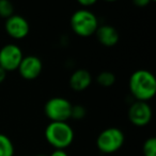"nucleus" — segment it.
Instances as JSON below:
<instances>
[{
  "mask_svg": "<svg viewBox=\"0 0 156 156\" xmlns=\"http://www.w3.org/2000/svg\"><path fill=\"white\" fill-rule=\"evenodd\" d=\"M128 87L136 101L148 102L156 94V79L149 70H136L129 78Z\"/></svg>",
  "mask_w": 156,
  "mask_h": 156,
  "instance_id": "f257e3e1",
  "label": "nucleus"
},
{
  "mask_svg": "<svg viewBox=\"0 0 156 156\" xmlns=\"http://www.w3.org/2000/svg\"><path fill=\"white\" fill-rule=\"evenodd\" d=\"M74 131L67 122H50L45 129L47 142L56 150H65L74 141Z\"/></svg>",
  "mask_w": 156,
  "mask_h": 156,
  "instance_id": "f03ea898",
  "label": "nucleus"
},
{
  "mask_svg": "<svg viewBox=\"0 0 156 156\" xmlns=\"http://www.w3.org/2000/svg\"><path fill=\"white\" fill-rule=\"evenodd\" d=\"M71 28L79 36H91L98 28V19L94 13L87 9H80L71 17Z\"/></svg>",
  "mask_w": 156,
  "mask_h": 156,
  "instance_id": "7ed1b4c3",
  "label": "nucleus"
},
{
  "mask_svg": "<svg viewBox=\"0 0 156 156\" xmlns=\"http://www.w3.org/2000/svg\"><path fill=\"white\" fill-rule=\"evenodd\" d=\"M125 136L119 127H108L100 133L96 138V147L103 154H112L124 144Z\"/></svg>",
  "mask_w": 156,
  "mask_h": 156,
  "instance_id": "20e7f679",
  "label": "nucleus"
},
{
  "mask_svg": "<svg viewBox=\"0 0 156 156\" xmlns=\"http://www.w3.org/2000/svg\"><path fill=\"white\" fill-rule=\"evenodd\" d=\"M72 106L69 100L61 97L49 99L44 105V113L50 122H67L71 119Z\"/></svg>",
  "mask_w": 156,
  "mask_h": 156,
  "instance_id": "39448f33",
  "label": "nucleus"
},
{
  "mask_svg": "<svg viewBox=\"0 0 156 156\" xmlns=\"http://www.w3.org/2000/svg\"><path fill=\"white\" fill-rule=\"evenodd\" d=\"M23 51L15 44H8L0 49V67L8 71H14L23 60Z\"/></svg>",
  "mask_w": 156,
  "mask_h": 156,
  "instance_id": "423d86ee",
  "label": "nucleus"
},
{
  "mask_svg": "<svg viewBox=\"0 0 156 156\" xmlns=\"http://www.w3.org/2000/svg\"><path fill=\"white\" fill-rule=\"evenodd\" d=\"M128 120L136 126H146L151 122L153 112L148 102L135 101L128 108Z\"/></svg>",
  "mask_w": 156,
  "mask_h": 156,
  "instance_id": "0eeeda50",
  "label": "nucleus"
},
{
  "mask_svg": "<svg viewBox=\"0 0 156 156\" xmlns=\"http://www.w3.org/2000/svg\"><path fill=\"white\" fill-rule=\"evenodd\" d=\"M6 31L10 35L11 37L16 39H21L26 37L29 34L30 31V26L28 20L25 17L21 16V15H15L13 14L6 20Z\"/></svg>",
  "mask_w": 156,
  "mask_h": 156,
  "instance_id": "6e6552de",
  "label": "nucleus"
},
{
  "mask_svg": "<svg viewBox=\"0 0 156 156\" xmlns=\"http://www.w3.org/2000/svg\"><path fill=\"white\" fill-rule=\"evenodd\" d=\"M42 69H43L42 61L36 55L24 56L18 68H17L21 78L28 81L34 80V79L38 78L41 74Z\"/></svg>",
  "mask_w": 156,
  "mask_h": 156,
  "instance_id": "1a4fd4ad",
  "label": "nucleus"
},
{
  "mask_svg": "<svg viewBox=\"0 0 156 156\" xmlns=\"http://www.w3.org/2000/svg\"><path fill=\"white\" fill-rule=\"evenodd\" d=\"M92 83V76L88 70L78 69L72 73L70 78V86L75 91H82L87 89Z\"/></svg>",
  "mask_w": 156,
  "mask_h": 156,
  "instance_id": "9d476101",
  "label": "nucleus"
},
{
  "mask_svg": "<svg viewBox=\"0 0 156 156\" xmlns=\"http://www.w3.org/2000/svg\"><path fill=\"white\" fill-rule=\"evenodd\" d=\"M98 41L106 47H112L119 41V33L116 28L109 25L98 26L95 32Z\"/></svg>",
  "mask_w": 156,
  "mask_h": 156,
  "instance_id": "9b49d317",
  "label": "nucleus"
},
{
  "mask_svg": "<svg viewBox=\"0 0 156 156\" xmlns=\"http://www.w3.org/2000/svg\"><path fill=\"white\" fill-rule=\"evenodd\" d=\"M14 146L10 138L0 134V156H14Z\"/></svg>",
  "mask_w": 156,
  "mask_h": 156,
  "instance_id": "f8f14e48",
  "label": "nucleus"
},
{
  "mask_svg": "<svg viewBox=\"0 0 156 156\" xmlns=\"http://www.w3.org/2000/svg\"><path fill=\"white\" fill-rule=\"evenodd\" d=\"M97 83L103 87H110L116 83V76L110 71H102L96 78Z\"/></svg>",
  "mask_w": 156,
  "mask_h": 156,
  "instance_id": "ddd939ff",
  "label": "nucleus"
},
{
  "mask_svg": "<svg viewBox=\"0 0 156 156\" xmlns=\"http://www.w3.org/2000/svg\"><path fill=\"white\" fill-rule=\"evenodd\" d=\"M143 156H156V139L155 137H150L144 141L142 147Z\"/></svg>",
  "mask_w": 156,
  "mask_h": 156,
  "instance_id": "4468645a",
  "label": "nucleus"
},
{
  "mask_svg": "<svg viewBox=\"0 0 156 156\" xmlns=\"http://www.w3.org/2000/svg\"><path fill=\"white\" fill-rule=\"evenodd\" d=\"M14 13V6L10 0H0V17L9 18Z\"/></svg>",
  "mask_w": 156,
  "mask_h": 156,
  "instance_id": "2eb2a0df",
  "label": "nucleus"
},
{
  "mask_svg": "<svg viewBox=\"0 0 156 156\" xmlns=\"http://www.w3.org/2000/svg\"><path fill=\"white\" fill-rule=\"evenodd\" d=\"M86 113L87 112H86V108L82 105H73L71 112V118L76 120H80L82 118H85Z\"/></svg>",
  "mask_w": 156,
  "mask_h": 156,
  "instance_id": "dca6fc26",
  "label": "nucleus"
},
{
  "mask_svg": "<svg viewBox=\"0 0 156 156\" xmlns=\"http://www.w3.org/2000/svg\"><path fill=\"white\" fill-rule=\"evenodd\" d=\"M134 4L139 8H143V6H146L148 4H150L151 0H133Z\"/></svg>",
  "mask_w": 156,
  "mask_h": 156,
  "instance_id": "f3484780",
  "label": "nucleus"
},
{
  "mask_svg": "<svg viewBox=\"0 0 156 156\" xmlns=\"http://www.w3.org/2000/svg\"><path fill=\"white\" fill-rule=\"evenodd\" d=\"M49 156H69V155L65 152V150H56V149H55V150L50 153Z\"/></svg>",
  "mask_w": 156,
  "mask_h": 156,
  "instance_id": "a211bd4d",
  "label": "nucleus"
},
{
  "mask_svg": "<svg viewBox=\"0 0 156 156\" xmlns=\"http://www.w3.org/2000/svg\"><path fill=\"white\" fill-rule=\"evenodd\" d=\"M79 3L83 6H89V5H92V4L95 3L97 0H77Z\"/></svg>",
  "mask_w": 156,
  "mask_h": 156,
  "instance_id": "6ab92c4d",
  "label": "nucleus"
},
{
  "mask_svg": "<svg viewBox=\"0 0 156 156\" xmlns=\"http://www.w3.org/2000/svg\"><path fill=\"white\" fill-rule=\"evenodd\" d=\"M6 71L0 67V84L6 80Z\"/></svg>",
  "mask_w": 156,
  "mask_h": 156,
  "instance_id": "aec40b11",
  "label": "nucleus"
},
{
  "mask_svg": "<svg viewBox=\"0 0 156 156\" xmlns=\"http://www.w3.org/2000/svg\"><path fill=\"white\" fill-rule=\"evenodd\" d=\"M105 1H116V0H105Z\"/></svg>",
  "mask_w": 156,
  "mask_h": 156,
  "instance_id": "412c9836",
  "label": "nucleus"
},
{
  "mask_svg": "<svg viewBox=\"0 0 156 156\" xmlns=\"http://www.w3.org/2000/svg\"><path fill=\"white\" fill-rule=\"evenodd\" d=\"M38 156H47V155H43V154H41V155H38Z\"/></svg>",
  "mask_w": 156,
  "mask_h": 156,
  "instance_id": "4be33fe9",
  "label": "nucleus"
},
{
  "mask_svg": "<svg viewBox=\"0 0 156 156\" xmlns=\"http://www.w3.org/2000/svg\"><path fill=\"white\" fill-rule=\"evenodd\" d=\"M151 1H155V0H151Z\"/></svg>",
  "mask_w": 156,
  "mask_h": 156,
  "instance_id": "5701e85b",
  "label": "nucleus"
},
{
  "mask_svg": "<svg viewBox=\"0 0 156 156\" xmlns=\"http://www.w3.org/2000/svg\"><path fill=\"white\" fill-rule=\"evenodd\" d=\"M25 156H27V155H25Z\"/></svg>",
  "mask_w": 156,
  "mask_h": 156,
  "instance_id": "b1692460",
  "label": "nucleus"
}]
</instances>
